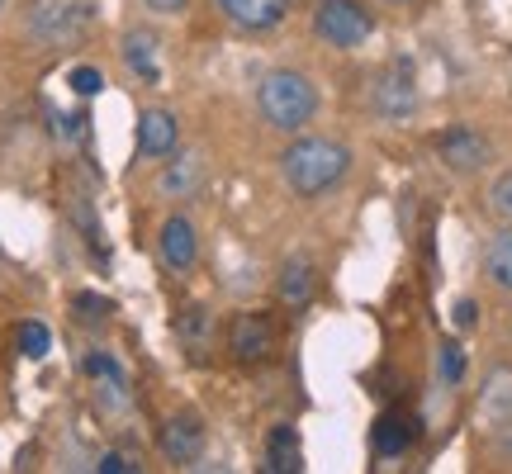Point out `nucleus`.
Here are the masks:
<instances>
[{"instance_id": "nucleus-1", "label": "nucleus", "mask_w": 512, "mask_h": 474, "mask_svg": "<svg viewBox=\"0 0 512 474\" xmlns=\"http://www.w3.org/2000/svg\"><path fill=\"white\" fill-rule=\"evenodd\" d=\"M351 171V152L332 138H294L280 152V176L299 200H318Z\"/></svg>"}, {"instance_id": "nucleus-2", "label": "nucleus", "mask_w": 512, "mask_h": 474, "mask_svg": "<svg viewBox=\"0 0 512 474\" xmlns=\"http://www.w3.org/2000/svg\"><path fill=\"white\" fill-rule=\"evenodd\" d=\"M256 105H261V119H266L271 128H280V133H299V128L313 119V110H318V91H313V81L304 72L280 67V72L261 76Z\"/></svg>"}, {"instance_id": "nucleus-3", "label": "nucleus", "mask_w": 512, "mask_h": 474, "mask_svg": "<svg viewBox=\"0 0 512 474\" xmlns=\"http://www.w3.org/2000/svg\"><path fill=\"white\" fill-rule=\"evenodd\" d=\"M313 34L332 43V48L351 53V48H361L375 34V19H370L361 0H318L313 5Z\"/></svg>"}, {"instance_id": "nucleus-4", "label": "nucleus", "mask_w": 512, "mask_h": 474, "mask_svg": "<svg viewBox=\"0 0 512 474\" xmlns=\"http://www.w3.org/2000/svg\"><path fill=\"white\" fill-rule=\"evenodd\" d=\"M91 24V0H34L29 5V34L38 43H72Z\"/></svg>"}, {"instance_id": "nucleus-5", "label": "nucleus", "mask_w": 512, "mask_h": 474, "mask_svg": "<svg viewBox=\"0 0 512 474\" xmlns=\"http://www.w3.org/2000/svg\"><path fill=\"white\" fill-rule=\"evenodd\" d=\"M370 105H375V114H384V119H408V114L418 110L413 67H408V62H389V67L375 76V86H370Z\"/></svg>"}, {"instance_id": "nucleus-6", "label": "nucleus", "mask_w": 512, "mask_h": 474, "mask_svg": "<svg viewBox=\"0 0 512 474\" xmlns=\"http://www.w3.org/2000/svg\"><path fill=\"white\" fill-rule=\"evenodd\" d=\"M228 347L242 365H261L275 351V323L266 313H238L233 332H228Z\"/></svg>"}, {"instance_id": "nucleus-7", "label": "nucleus", "mask_w": 512, "mask_h": 474, "mask_svg": "<svg viewBox=\"0 0 512 474\" xmlns=\"http://www.w3.org/2000/svg\"><path fill=\"white\" fill-rule=\"evenodd\" d=\"M437 157L451 166V171L470 176V171H479V166L489 162V143H484L470 124H456V128H446V133L437 138Z\"/></svg>"}, {"instance_id": "nucleus-8", "label": "nucleus", "mask_w": 512, "mask_h": 474, "mask_svg": "<svg viewBox=\"0 0 512 474\" xmlns=\"http://www.w3.org/2000/svg\"><path fill=\"white\" fill-rule=\"evenodd\" d=\"M157 247H162V261L166 271H195V261H200V237H195V223L181 219V214H171L162 223V237H157Z\"/></svg>"}, {"instance_id": "nucleus-9", "label": "nucleus", "mask_w": 512, "mask_h": 474, "mask_svg": "<svg viewBox=\"0 0 512 474\" xmlns=\"http://www.w3.org/2000/svg\"><path fill=\"white\" fill-rule=\"evenodd\" d=\"M219 10L233 19L238 29H247V34H271V29L285 24L290 0H219Z\"/></svg>"}, {"instance_id": "nucleus-10", "label": "nucleus", "mask_w": 512, "mask_h": 474, "mask_svg": "<svg viewBox=\"0 0 512 474\" xmlns=\"http://www.w3.org/2000/svg\"><path fill=\"white\" fill-rule=\"evenodd\" d=\"M176 138H181V124H176V114L171 110H143L138 114L133 143H138L143 157H171V152H176Z\"/></svg>"}, {"instance_id": "nucleus-11", "label": "nucleus", "mask_w": 512, "mask_h": 474, "mask_svg": "<svg viewBox=\"0 0 512 474\" xmlns=\"http://www.w3.org/2000/svg\"><path fill=\"white\" fill-rule=\"evenodd\" d=\"M204 451V427L195 413H176V418L162 427V456L171 465H190V460H200Z\"/></svg>"}, {"instance_id": "nucleus-12", "label": "nucleus", "mask_w": 512, "mask_h": 474, "mask_svg": "<svg viewBox=\"0 0 512 474\" xmlns=\"http://www.w3.org/2000/svg\"><path fill=\"white\" fill-rule=\"evenodd\" d=\"M313 285H318V271H313L309 256H290L285 266H280V280H275V294H280V304H290V309H304L313 299Z\"/></svg>"}, {"instance_id": "nucleus-13", "label": "nucleus", "mask_w": 512, "mask_h": 474, "mask_svg": "<svg viewBox=\"0 0 512 474\" xmlns=\"http://www.w3.org/2000/svg\"><path fill=\"white\" fill-rule=\"evenodd\" d=\"M124 62L133 76H143V81H157L162 67H157V34L152 29H128L124 34Z\"/></svg>"}, {"instance_id": "nucleus-14", "label": "nucleus", "mask_w": 512, "mask_h": 474, "mask_svg": "<svg viewBox=\"0 0 512 474\" xmlns=\"http://www.w3.org/2000/svg\"><path fill=\"white\" fill-rule=\"evenodd\" d=\"M479 408H484L489 418H498V422L512 418V365H494V370L484 375V389H479Z\"/></svg>"}, {"instance_id": "nucleus-15", "label": "nucleus", "mask_w": 512, "mask_h": 474, "mask_svg": "<svg viewBox=\"0 0 512 474\" xmlns=\"http://www.w3.org/2000/svg\"><path fill=\"white\" fill-rule=\"evenodd\" d=\"M266 470L271 474H294L299 470V432H294L290 422L271 427V437H266Z\"/></svg>"}, {"instance_id": "nucleus-16", "label": "nucleus", "mask_w": 512, "mask_h": 474, "mask_svg": "<svg viewBox=\"0 0 512 474\" xmlns=\"http://www.w3.org/2000/svg\"><path fill=\"white\" fill-rule=\"evenodd\" d=\"M484 271L494 280L498 290H512V228L489 237V247H484Z\"/></svg>"}, {"instance_id": "nucleus-17", "label": "nucleus", "mask_w": 512, "mask_h": 474, "mask_svg": "<svg viewBox=\"0 0 512 474\" xmlns=\"http://www.w3.org/2000/svg\"><path fill=\"white\" fill-rule=\"evenodd\" d=\"M408 441H413V427L403 418H380L375 422V432H370V446H375V456H403L408 451Z\"/></svg>"}, {"instance_id": "nucleus-18", "label": "nucleus", "mask_w": 512, "mask_h": 474, "mask_svg": "<svg viewBox=\"0 0 512 474\" xmlns=\"http://www.w3.org/2000/svg\"><path fill=\"white\" fill-rule=\"evenodd\" d=\"M48 347H53V337H48V328H43V323H24V328H19V351H24L29 361H43V356H48Z\"/></svg>"}, {"instance_id": "nucleus-19", "label": "nucleus", "mask_w": 512, "mask_h": 474, "mask_svg": "<svg viewBox=\"0 0 512 474\" xmlns=\"http://www.w3.org/2000/svg\"><path fill=\"white\" fill-rule=\"evenodd\" d=\"M489 209H494L503 223H512V171H508V176H498V181L489 185Z\"/></svg>"}, {"instance_id": "nucleus-20", "label": "nucleus", "mask_w": 512, "mask_h": 474, "mask_svg": "<svg viewBox=\"0 0 512 474\" xmlns=\"http://www.w3.org/2000/svg\"><path fill=\"white\" fill-rule=\"evenodd\" d=\"M437 370H441V380L446 384H460V375H465V351L456 347V342H446L437 356Z\"/></svg>"}, {"instance_id": "nucleus-21", "label": "nucleus", "mask_w": 512, "mask_h": 474, "mask_svg": "<svg viewBox=\"0 0 512 474\" xmlns=\"http://www.w3.org/2000/svg\"><path fill=\"white\" fill-rule=\"evenodd\" d=\"M195 176H200V166H195V162H176V166H171V171L162 176V190H166V195H176V190L185 195V190L195 185Z\"/></svg>"}, {"instance_id": "nucleus-22", "label": "nucleus", "mask_w": 512, "mask_h": 474, "mask_svg": "<svg viewBox=\"0 0 512 474\" xmlns=\"http://www.w3.org/2000/svg\"><path fill=\"white\" fill-rule=\"evenodd\" d=\"M72 91L76 95H100V91H105V76L95 72V67H76V72H72Z\"/></svg>"}, {"instance_id": "nucleus-23", "label": "nucleus", "mask_w": 512, "mask_h": 474, "mask_svg": "<svg viewBox=\"0 0 512 474\" xmlns=\"http://www.w3.org/2000/svg\"><path fill=\"white\" fill-rule=\"evenodd\" d=\"M76 309H91L86 318H105V313H110V299H95V294H76Z\"/></svg>"}, {"instance_id": "nucleus-24", "label": "nucleus", "mask_w": 512, "mask_h": 474, "mask_svg": "<svg viewBox=\"0 0 512 474\" xmlns=\"http://www.w3.org/2000/svg\"><path fill=\"white\" fill-rule=\"evenodd\" d=\"M100 474H128L133 465H128V456H119V451H110V456H100V465H95Z\"/></svg>"}, {"instance_id": "nucleus-25", "label": "nucleus", "mask_w": 512, "mask_h": 474, "mask_svg": "<svg viewBox=\"0 0 512 474\" xmlns=\"http://www.w3.org/2000/svg\"><path fill=\"white\" fill-rule=\"evenodd\" d=\"M143 5L152 10V15H181L190 0H143Z\"/></svg>"}, {"instance_id": "nucleus-26", "label": "nucleus", "mask_w": 512, "mask_h": 474, "mask_svg": "<svg viewBox=\"0 0 512 474\" xmlns=\"http://www.w3.org/2000/svg\"><path fill=\"white\" fill-rule=\"evenodd\" d=\"M456 323L460 328H470V323H475V299H460L456 304Z\"/></svg>"}, {"instance_id": "nucleus-27", "label": "nucleus", "mask_w": 512, "mask_h": 474, "mask_svg": "<svg viewBox=\"0 0 512 474\" xmlns=\"http://www.w3.org/2000/svg\"><path fill=\"white\" fill-rule=\"evenodd\" d=\"M389 5H403V0H389Z\"/></svg>"}]
</instances>
